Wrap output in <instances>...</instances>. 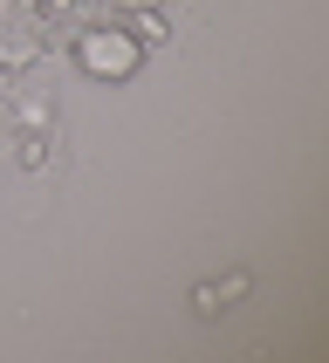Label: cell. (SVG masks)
Returning a JSON list of instances; mask_svg holds the SVG:
<instances>
[{
  "mask_svg": "<svg viewBox=\"0 0 329 363\" xmlns=\"http://www.w3.org/2000/svg\"><path fill=\"white\" fill-rule=\"evenodd\" d=\"M76 69L96 82H130L144 69V41L117 21H89V28H76Z\"/></svg>",
  "mask_w": 329,
  "mask_h": 363,
  "instance_id": "obj_1",
  "label": "cell"
},
{
  "mask_svg": "<svg viewBox=\"0 0 329 363\" xmlns=\"http://www.w3.org/2000/svg\"><path fill=\"white\" fill-rule=\"evenodd\" d=\"M103 7H117V14H138V7H158V0H103Z\"/></svg>",
  "mask_w": 329,
  "mask_h": 363,
  "instance_id": "obj_2",
  "label": "cell"
}]
</instances>
